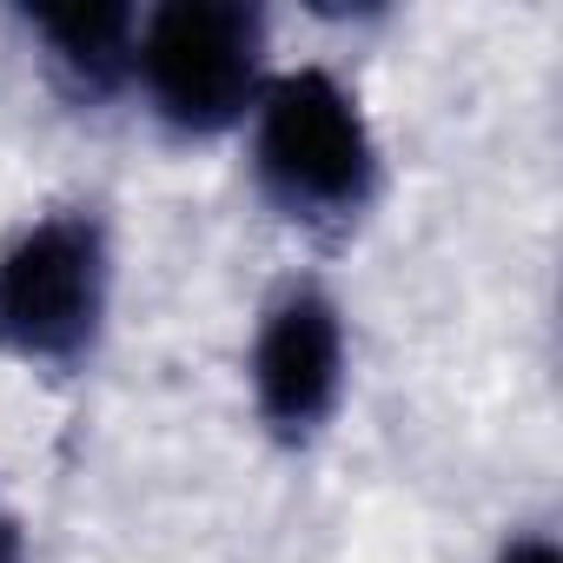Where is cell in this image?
Returning <instances> with one entry per match:
<instances>
[{
  "instance_id": "52a82bcc",
  "label": "cell",
  "mask_w": 563,
  "mask_h": 563,
  "mask_svg": "<svg viewBox=\"0 0 563 563\" xmlns=\"http://www.w3.org/2000/svg\"><path fill=\"white\" fill-rule=\"evenodd\" d=\"M0 563H27V530H21V510L0 490Z\"/></svg>"
},
{
  "instance_id": "8992f818",
  "label": "cell",
  "mask_w": 563,
  "mask_h": 563,
  "mask_svg": "<svg viewBox=\"0 0 563 563\" xmlns=\"http://www.w3.org/2000/svg\"><path fill=\"white\" fill-rule=\"evenodd\" d=\"M490 563H563V550H556V537L543 523H523V530H504L497 537Z\"/></svg>"
},
{
  "instance_id": "3957f363",
  "label": "cell",
  "mask_w": 563,
  "mask_h": 563,
  "mask_svg": "<svg viewBox=\"0 0 563 563\" xmlns=\"http://www.w3.org/2000/svg\"><path fill=\"white\" fill-rule=\"evenodd\" d=\"M272 74H278L272 14L252 8V0H166V8H140L126 100L173 146L239 140V126L252 120Z\"/></svg>"
},
{
  "instance_id": "7a4b0ae2",
  "label": "cell",
  "mask_w": 563,
  "mask_h": 563,
  "mask_svg": "<svg viewBox=\"0 0 563 563\" xmlns=\"http://www.w3.org/2000/svg\"><path fill=\"white\" fill-rule=\"evenodd\" d=\"M120 299L113 219L93 199H54L0 232V358L34 378L100 365Z\"/></svg>"
},
{
  "instance_id": "277c9868",
  "label": "cell",
  "mask_w": 563,
  "mask_h": 563,
  "mask_svg": "<svg viewBox=\"0 0 563 563\" xmlns=\"http://www.w3.org/2000/svg\"><path fill=\"white\" fill-rule=\"evenodd\" d=\"M352 398V319L332 278L286 272L245 332V411L278 451L332 438Z\"/></svg>"
},
{
  "instance_id": "6da1fadb",
  "label": "cell",
  "mask_w": 563,
  "mask_h": 563,
  "mask_svg": "<svg viewBox=\"0 0 563 563\" xmlns=\"http://www.w3.org/2000/svg\"><path fill=\"white\" fill-rule=\"evenodd\" d=\"M252 199L312 245L352 239L385 199V140L365 93L332 60H278L239 126Z\"/></svg>"
},
{
  "instance_id": "5b68a950",
  "label": "cell",
  "mask_w": 563,
  "mask_h": 563,
  "mask_svg": "<svg viewBox=\"0 0 563 563\" xmlns=\"http://www.w3.org/2000/svg\"><path fill=\"white\" fill-rule=\"evenodd\" d=\"M21 34L41 54L47 80L74 107H120L133 87L140 8L126 0H74V8H21Z\"/></svg>"
}]
</instances>
